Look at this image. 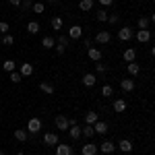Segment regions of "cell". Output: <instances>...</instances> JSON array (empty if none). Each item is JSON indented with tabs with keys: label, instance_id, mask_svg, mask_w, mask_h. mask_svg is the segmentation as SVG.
I'll return each mask as SVG.
<instances>
[{
	"label": "cell",
	"instance_id": "cell-40",
	"mask_svg": "<svg viewBox=\"0 0 155 155\" xmlns=\"http://www.w3.org/2000/svg\"><path fill=\"white\" fill-rule=\"evenodd\" d=\"M8 29H11V27H8V23L0 21V33H2V35H4V33H8Z\"/></svg>",
	"mask_w": 155,
	"mask_h": 155
},
{
	"label": "cell",
	"instance_id": "cell-29",
	"mask_svg": "<svg viewBox=\"0 0 155 155\" xmlns=\"http://www.w3.org/2000/svg\"><path fill=\"white\" fill-rule=\"evenodd\" d=\"M15 66H17L15 60H4V62H2V68H4L6 72H12V71H15Z\"/></svg>",
	"mask_w": 155,
	"mask_h": 155
},
{
	"label": "cell",
	"instance_id": "cell-39",
	"mask_svg": "<svg viewBox=\"0 0 155 155\" xmlns=\"http://www.w3.org/2000/svg\"><path fill=\"white\" fill-rule=\"evenodd\" d=\"M21 79H23V77H21L19 72H15V71L11 72V81H12V83H21Z\"/></svg>",
	"mask_w": 155,
	"mask_h": 155
},
{
	"label": "cell",
	"instance_id": "cell-31",
	"mask_svg": "<svg viewBox=\"0 0 155 155\" xmlns=\"http://www.w3.org/2000/svg\"><path fill=\"white\" fill-rule=\"evenodd\" d=\"M95 19L99 21V23H106V21H107V11H106V8L97 11V12H95Z\"/></svg>",
	"mask_w": 155,
	"mask_h": 155
},
{
	"label": "cell",
	"instance_id": "cell-22",
	"mask_svg": "<svg viewBox=\"0 0 155 155\" xmlns=\"http://www.w3.org/2000/svg\"><path fill=\"white\" fill-rule=\"evenodd\" d=\"M122 58H124V62H134V58H137V50L126 48V50H124V54H122Z\"/></svg>",
	"mask_w": 155,
	"mask_h": 155
},
{
	"label": "cell",
	"instance_id": "cell-33",
	"mask_svg": "<svg viewBox=\"0 0 155 155\" xmlns=\"http://www.w3.org/2000/svg\"><path fill=\"white\" fill-rule=\"evenodd\" d=\"M31 11H33V12H37V15H44V2H33Z\"/></svg>",
	"mask_w": 155,
	"mask_h": 155
},
{
	"label": "cell",
	"instance_id": "cell-4",
	"mask_svg": "<svg viewBox=\"0 0 155 155\" xmlns=\"http://www.w3.org/2000/svg\"><path fill=\"white\" fill-rule=\"evenodd\" d=\"M97 149H99L101 153L110 155V153H114V151H116V143H114V141H104L101 145H97Z\"/></svg>",
	"mask_w": 155,
	"mask_h": 155
},
{
	"label": "cell",
	"instance_id": "cell-23",
	"mask_svg": "<svg viewBox=\"0 0 155 155\" xmlns=\"http://www.w3.org/2000/svg\"><path fill=\"white\" fill-rule=\"evenodd\" d=\"M50 25H52V29H54V31H60V29L64 27V21H62V17H52Z\"/></svg>",
	"mask_w": 155,
	"mask_h": 155
},
{
	"label": "cell",
	"instance_id": "cell-9",
	"mask_svg": "<svg viewBox=\"0 0 155 155\" xmlns=\"http://www.w3.org/2000/svg\"><path fill=\"white\" fill-rule=\"evenodd\" d=\"M56 155H72V147L66 143H58L56 145Z\"/></svg>",
	"mask_w": 155,
	"mask_h": 155
},
{
	"label": "cell",
	"instance_id": "cell-45",
	"mask_svg": "<svg viewBox=\"0 0 155 155\" xmlns=\"http://www.w3.org/2000/svg\"><path fill=\"white\" fill-rule=\"evenodd\" d=\"M0 155H6V153H4V151H0Z\"/></svg>",
	"mask_w": 155,
	"mask_h": 155
},
{
	"label": "cell",
	"instance_id": "cell-46",
	"mask_svg": "<svg viewBox=\"0 0 155 155\" xmlns=\"http://www.w3.org/2000/svg\"><path fill=\"white\" fill-rule=\"evenodd\" d=\"M15 155H23V153H21V151H19V153H15Z\"/></svg>",
	"mask_w": 155,
	"mask_h": 155
},
{
	"label": "cell",
	"instance_id": "cell-5",
	"mask_svg": "<svg viewBox=\"0 0 155 155\" xmlns=\"http://www.w3.org/2000/svg\"><path fill=\"white\" fill-rule=\"evenodd\" d=\"M58 143H60V139H58L56 132H46V134H44V145H48V147H56Z\"/></svg>",
	"mask_w": 155,
	"mask_h": 155
},
{
	"label": "cell",
	"instance_id": "cell-32",
	"mask_svg": "<svg viewBox=\"0 0 155 155\" xmlns=\"http://www.w3.org/2000/svg\"><path fill=\"white\" fill-rule=\"evenodd\" d=\"M101 95H104V97H112V95H114L112 85H104V87H101Z\"/></svg>",
	"mask_w": 155,
	"mask_h": 155
},
{
	"label": "cell",
	"instance_id": "cell-28",
	"mask_svg": "<svg viewBox=\"0 0 155 155\" xmlns=\"http://www.w3.org/2000/svg\"><path fill=\"white\" fill-rule=\"evenodd\" d=\"M39 89H41L44 93H48V95H52V93H54V85H52V83H46V81H44V83H39Z\"/></svg>",
	"mask_w": 155,
	"mask_h": 155
},
{
	"label": "cell",
	"instance_id": "cell-13",
	"mask_svg": "<svg viewBox=\"0 0 155 155\" xmlns=\"http://www.w3.org/2000/svg\"><path fill=\"white\" fill-rule=\"evenodd\" d=\"M120 89H122L124 93H130L132 89H134V81H132V79H122V81H120Z\"/></svg>",
	"mask_w": 155,
	"mask_h": 155
},
{
	"label": "cell",
	"instance_id": "cell-38",
	"mask_svg": "<svg viewBox=\"0 0 155 155\" xmlns=\"http://www.w3.org/2000/svg\"><path fill=\"white\" fill-rule=\"evenodd\" d=\"M118 21H120L118 15H107V23H110V25H116Z\"/></svg>",
	"mask_w": 155,
	"mask_h": 155
},
{
	"label": "cell",
	"instance_id": "cell-35",
	"mask_svg": "<svg viewBox=\"0 0 155 155\" xmlns=\"http://www.w3.org/2000/svg\"><path fill=\"white\" fill-rule=\"evenodd\" d=\"M56 46H62V48H66V46H68V37H66V35H60L58 39H56Z\"/></svg>",
	"mask_w": 155,
	"mask_h": 155
},
{
	"label": "cell",
	"instance_id": "cell-12",
	"mask_svg": "<svg viewBox=\"0 0 155 155\" xmlns=\"http://www.w3.org/2000/svg\"><path fill=\"white\" fill-rule=\"evenodd\" d=\"M68 134H71L72 141H79L83 134H81V126L79 124H72V126H68Z\"/></svg>",
	"mask_w": 155,
	"mask_h": 155
},
{
	"label": "cell",
	"instance_id": "cell-19",
	"mask_svg": "<svg viewBox=\"0 0 155 155\" xmlns=\"http://www.w3.org/2000/svg\"><path fill=\"white\" fill-rule=\"evenodd\" d=\"M19 74H21V77H31V74H33V64H31V62H23Z\"/></svg>",
	"mask_w": 155,
	"mask_h": 155
},
{
	"label": "cell",
	"instance_id": "cell-2",
	"mask_svg": "<svg viewBox=\"0 0 155 155\" xmlns=\"http://www.w3.org/2000/svg\"><path fill=\"white\" fill-rule=\"evenodd\" d=\"M39 130H41V120L39 118H31L27 122V132L29 134H37Z\"/></svg>",
	"mask_w": 155,
	"mask_h": 155
},
{
	"label": "cell",
	"instance_id": "cell-41",
	"mask_svg": "<svg viewBox=\"0 0 155 155\" xmlns=\"http://www.w3.org/2000/svg\"><path fill=\"white\" fill-rule=\"evenodd\" d=\"M99 4H104V6H112L114 0H99Z\"/></svg>",
	"mask_w": 155,
	"mask_h": 155
},
{
	"label": "cell",
	"instance_id": "cell-17",
	"mask_svg": "<svg viewBox=\"0 0 155 155\" xmlns=\"http://www.w3.org/2000/svg\"><path fill=\"white\" fill-rule=\"evenodd\" d=\"M87 56L93 60V62H99V60H101V50H97V48L91 46V48H87Z\"/></svg>",
	"mask_w": 155,
	"mask_h": 155
},
{
	"label": "cell",
	"instance_id": "cell-7",
	"mask_svg": "<svg viewBox=\"0 0 155 155\" xmlns=\"http://www.w3.org/2000/svg\"><path fill=\"white\" fill-rule=\"evenodd\" d=\"M107 130H110V126H107V122H104V120H97L95 124H93V132L95 134H106Z\"/></svg>",
	"mask_w": 155,
	"mask_h": 155
},
{
	"label": "cell",
	"instance_id": "cell-27",
	"mask_svg": "<svg viewBox=\"0 0 155 155\" xmlns=\"http://www.w3.org/2000/svg\"><path fill=\"white\" fill-rule=\"evenodd\" d=\"M79 8L83 12H89L93 8V0H81V2H79Z\"/></svg>",
	"mask_w": 155,
	"mask_h": 155
},
{
	"label": "cell",
	"instance_id": "cell-24",
	"mask_svg": "<svg viewBox=\"0 0 155 155\" xmlns=\"http://www.w3.org/2000/svg\"><path fill=\"white\" fill-rule=\"evenodd\" d=\"M41 46H44V50H52L54 46H56V39L50 37V35H46L44 39H41Z\"/></svg>",
	"mask_w": 155,
	"mask_h": 155
},
{
	"label": "cell",
	"instance_id": "cell-8",
	"mask_svg": "<svg viewBox=\"0 0 155 155\" xmlns=\"http://www.w3.org/2000/svg\"><path fill=\"white\" fill-rule=\"evenodd\" d=\"M99 153V149H97L95 143H87L83 145V149H81V155H97Z\"/></svg>",
	"mask_w": 155,
	"mask_h": 155
},
{
	"label": "cell",
	"instance_id": "cell-6",
	"mask_svg": "<svg viewBox=\"0 0 155 155\" xmlns=\"http://www.w3.org/2000/svg\"><path fill=\"white\" fill-rule=\"evenodd\" d=\"M68 39H81L83 37V27L81 25H72L71 29H68Z\"/></svg>",
	"mask_w": 155,
	"mask_h": 155
},
{
	"label": "cell",
	"instance_id": "cell-1",
	"mask_svg": "<svg viewBox=\"0 0 155 155\" xmlns=\"http://www.w3.org/2000/svg\"><path fill=\"white\" fill-rule=\"evenodd\" d=\"M132 37H134V29L132 27H122V29H118V39L120 41H130Z\"/></svg>",
	"mask_w": 155,
	"mask_h": 155
},
{
	"label": "cell",
	"instance_id": "cell-37",
	"mask_svg": "<svg viewBox=\"0 0 155 155\" xmlns=\"http://www.w3.org/2000/svg\"><path fill=\"white\" fill-rule=\"evenodd\" d=\"M31 6H33V0H21V8L23 11H29Z\"/></svg>",
	"mask_w": 155,
	"mask_h": 155
},
{
	"label": "cell",
	"instance_id": "cell-34",
	"mask_svg": "<svg viewBox=\"0 0 155 155\" xmlns=\"http://www.w3.org/2000/svg\"><path fill=\"white\" fill-rule=\"evenodd\" d=\"M12 41H15V37H12L11 33H4V35H2V44H4V46H12Z\"/></svg>",
	"mask_w": 155,
	"mask_h": 155
},
{
	"label": "cell",
	"instance_id": "cell-3",
	"mask_svg": "<svg viewBox=\"0 0 155 155\" xmlns=\"http://www.w3.org/2000/svg\"><path fill=\"white\" fill-rule=\"evenodd\" d=\"M134 37H137L139 44H147V41L151 39V29H139V31L134 33Z\"/></svg>",
	"mask_w": 155,
	"mask_h": 155
},
{
	"label": "cell",
	"instance_id": "cell-14",
	"mask_svg": "<svg viewBox=\"0 0 155 155\" xmlns=\"http://www.w3.org/2000/svg\"><path fill=\"white\" fill-rule=\"evenodd\" d=\"M56 128H60V132L62 130H68V118L66 116H56Z\"/></svg>",
	"mask_w": 155,
	"mask_h": 155
},
{
	"label": "cell",
	"instance_id": "cell-42",
	"mask_svg": "<svg viewBox=\"0 0 155 155\" xmlns=\"http://www.w3.org/2000/svg\"><path fill=\"white\" fill-rule=\"evenodd\" d=\"M54 48H56L58 54H64V52H66V48H62V46H54Z\"/></svg>",
	"mask_w": 155,
	"mask_h": 155
},
{
	"label": "cell",
	"instance_id": "cell-30",
	"mask_svg": "<svg viewBox=\"0 0 155 155\" xmlns=\"http://www.w3.org/2000/svg\"><path fill=\"white\" fill-rule=\"evenodd\" d=\"M81 134H83V137H87V139H91V137L95 134V132H93V126H89V124H85L83 128H81Z\"/></svg>",
	"mask_w": 155,
	"mask_h": 155
},
{
	"label": "cell",
	"instance_id": "cell-36",
	"mask_svg": "<svg viewBox=\"0 0 155 155\" xmlns=\"http://www.w3.org/2000/svg\"><path fill=\"white\" fill-rule=\"evenodd\" d=\"M95 71L99 72V74H104V72L107 71V66L104 64V62H95Z\"/></svg>",
	"mask_w": 155,
	"mask_h": 155
},
{
	"label": "cell",
	"instance_id": "cell-16",
	"mask_svg": "<svg viewBox=\"0 0 155 155\" xmlns=\"http://www.w3.org/2000/svg\"><path fill=\"white\" fill-rule=\"evenodd\" d=\"M95 83H97V77L93 74V72H85L83 74V85L85 87H93Z\"/></svg>",
	"mask_w": 155,
	"mask_h": 155
},
{
	"label": "cell",
	"instance_id": "cell-44",
	"mask_svg": "<svg viewBox=\"0 0 155 155\" xmlns=\"http://www.w3.org/2000/svg\"><path fill=\"white\" fill-rule=\"evenodd\" d=\"M48 2H50V4H58L60 0H48Z\"/></svg>",
	"mask_w": 155,
	"mask_h": 155
},
{
	"label": "cell",
	"instance_id": "cell-11",
	"mask_svg": "<svg viewBox=\"0 0 155 155\" xmlns=\"http://www.w3.org/2000/svg\"><path fill=\"white\" fill-rule=\"evenodd\" d=\"M95 41L97 44H110V41H112V33H110V31H99L95 35Z\"/></svg>",
	"mask_w": 155,
	"mask_h": 155
},
{
	"label": "cell",
	"instance_id": "cell-18",
	"mask_svg": "<svg viewBox=\"0 0 155 155\" xmlns=\"http://www.w3.org/2000/svg\"><path fill=\"white\" fill-rule=\"evenodd\" d=\"M97 120H99V114H97V112H93V110L85 114V124H89V126H93Z\"/></svg>",
	"mask_w": 155,
	"mask_h": 155
},
{
	"label": "cell",
	"instance_id": "cell-15",
	"mask_svg": "<svg viewBox=\"0 0 155 155\" xmlns=\"http://www.w3.org/2000/svg\"><path fill=\"white\" fill-rule=\"evenodd\" d=\"M116 149H120L122 153H130V151H132V143L128 141V139H122V141L116 145Z\"/></svg>",
	"mask_w": 155,
	"mask_h": 155
},
{
	"label": "cell",
	"instance_id": "cell-26",
	"mask_svg": "<svg viewBox=\"0 0 155 155\" xmlns=\"http://www.w3.org/2000/svg\"><path fill=\"white\" fill-rule=\"evenodd\" d=\"M27 134H29V132L25 130V128H17V130H15V139H17L19 143H25V141H27Z\"/></svg>",
	"mask_w": 155,
	"mask_h": 155
},
{
	"label": "cell",
	"instance_id": "cell-43",
	"mask_svg": "<svg viewBox=\"0 0 155 155\" xmlns=\"http://www.w3.org/2000/svg\"><path fill=\"white\" fill-rule=\"evenodd\" d=\"M11 4L12 6H21V0H11Z\"/></svg>",
	"mask_w": 155,
	"mask_h": 155
},
{
	"label": "cell",
	"instance_id": "cell-20",
	"mask_svg": "<svg viewBox=\"0 0 155 155\" xmlns=\"http://www.w3.org/2000/svg\"><path fill=\"white\" fill-rule=\"evenodd\" d=\"M39 29H41V25L37 23V21H29L27 23V33H31V35H37Z\"/></svg>",
	"mask_w": 155,
	"mask_h": 155
},
{
	"label": "cell",
	"instance_id": "cell-21",
	"mask_svg": "<svg viewBox=\"0 0 155 155\" xmlns=\"http://www.w3.org/2000/svg\"><path fill=\"white\" fill-rule=\"evenodd\" d=\"M126 71H128L130 77H137V74L141 72V66H139L137 62H126Z\"/></svg>",
	"mask_w": 155,
	"mask_h": 155
},
{
	"label": "cell",
	"instance_id": "cell-25",
	"mask_svg": "<svg viewBox=\"0 0 155 155\" xmlns=\"http://www.w3.org/2000/svg\"><path fill=\"white\" fill-rule=\"evenodd\" d=\"M137 27H139V29H149V27H151V17H141V19L137 21Z\"/></svg>",
	"mask_w": 155,
	"mask_h": 155
},
{
	"label": "cell",
	"instance_id": "cell-10",
	"mask_svg": "<svg viewBox=\"0 0 155 155\" xmlns=\"http://www.w3.org/2000/svg\"><path fill=\"white\" fill-rule=\"evenodd\" d=\"M112 107H114V112H118V114H122V112H126V99H122V97H118V99H114V104H112Z\"/></svg>",
	"mask_w": 155,
	"mask_h": 155
}]
</instances>
